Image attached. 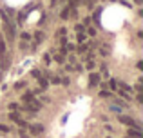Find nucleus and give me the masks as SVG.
Listing matches in <instances>:
<instances>
[{"instance_id":"25","label":"nucleus","mask_w":143,"mask_h":138,"mask_svg":"<svg viewBox=\"0 0 143 138\" xmlns=\"http://www.w3.org/2000/svg\"><path fill=\"white\" fill-rule=\"evenodd\" d=\"M43 62L49 64V62H51V55H45V56H43Z\"/></svg>"},{"instance_id":"4","label":"nucleus","mask_w":143,"mask_h":138,"mask_svg":"<svg viewBox=\"0 0 143 138\" xmlns=\"http://www.w3.org/2000/svg\"><path fill=\"white\" fill-rule=\"evenodd\" d=\"M29 131H31V135H35V136H38V135H42V133L45 131V127H43L42 124H33V125L29 127Z\"/></svg>"},{"instance_id":"6","label":"nucleus","mask_w":143,"mask_h":138,"mask_svg":"<svg viewBox=\"0 0 143 138\" xmlns=\"http://www.w3.org/2000/svg\"><path fill=\"white\" fill-rule=\"evenodd\" d=\"M127 135H129V138H143V135H141L140 129H129Z\"/></svg>"},{"instance_id":"12","label":"nucleus","mask_w":143,"mask_h":138,"mask_svg":"<svg viewBox=\"0 0 143 138\" xmlns=\"http://www.w3.org/2000/svg\"><path fill=\"white\" fill-rule=\"evenodd\" d=\"M43 38H45V34L42 33V31H36V34H35V40H36V42H42Z\"/></svg>"},{"instance_id":"11","label":"nucleus","mask_w":143,"mask_h":138,"mask_svg":"<svg viewBox=\"0 0 143 138\" xmlns=\"http://www.w3.org/2000/svg\"><path fill=\"white\" fill-rule=\"evenodd\" d=\"M69 13H71V7H65V9L62 11V15H60V16L65 20V18H69Z\"/></svg>"},{"instance_id":"18","label":"nucleus","mask_w":143,"mask_h":138,"mask_svg":"<svg viewBox=\"0 0 143 138\" xmlns=\"http://www.w3.org/2000/svg\"><path fill=\"white\" fill-rule=\"evenodd\" d=\"M0 133H9V127H7V125H2V124H0Z\"/></svg>"},{"instance_id":"13","label":"nucleus","mask_w":143,"mask_h":138,"mask_svg":"<svg viewBox=\"0 0 143 138\" xmlns=\"http://www.w3.org/2000/svg\"><path fill=\"white\" fill-rule=\"evenodd\" d=\"M74 31H76V33H83V31H85V26H82V24H76V26H74Z\"/></svg>"},{"instance_id":"9","label":"nucleus","mask_w":143,"mask_h":138,"mask_svg":"<svg viewBox=\"0 0 143 138\" xmlns=\"http://www.w3.org/2000/svg\"><path fill=\"white\" fill-rule=\"evenodd\" d=\"M5 55V42H4V36L0 34V56Z\"/></svg>"},{"instance_id":"8","label":"nucleus","mask_w":143,"mask_h":138,"mask_svg":"<svg viewBox=\"0 0 143 138\" xmlns=\"http://www.w3.org/2000/svg\"><path fill=\"white\" fill-rule=\"evenodd\" d=\"M33 96H35V93H33V91H27V93H24L22 100H24V104H27V102H31V100H33Z\"/></svg>"},{"instance_id":"19","label":"nucleus","mask_w":143,"mask_h":138,"mask_svg":"<svg viewBox=\"0 0 143 138\" xmlns=\"http://www.w3.org/2000/svg\"><path fill=\"white\" fill-rule=\"evenodd\" d=\"M22 40H31V34L29 33H22Z\"/></svg>"},{"instance_id":"10","label":"nucleus","mask_w":143,"mask_h":138,"mask_svg":"<svg viewBox=\"0 0 143 138\" xmlns=\"http://www.w3.org/2000/svg\"><path fill=\"white\" fill-rule=\"evenodd\" d=\"M109 51H110V47H109L107 44H103V45L100 47V53H102L103 56H107V55H109Z\"/></svg>"},{"instance_id":"3","label":"nucleus","mask_w":143,"mask_h":138,"mask_svg":"<svg viewBox=\"0 0 143 138\" xmlns=\"http://www.w3.org/2000/svg\"><path fill=\"white\" fill-rule=\"evenodd\" d=\"M40 107H42V102H38V100H31L26 104V111H29V113H36Z\"/></svg>"},{"instance_id":"21","label":"nucleus","mask_w":143,"mask_h":138,"mask_svg":"<svg viewBox=\"0 0 143 138\" xmlns=\"http://www.w3.org/2000/svg\"><path fill=\"white\" fill-rule=\"evenodd\" d=\"M87 49H89V45H80V49H78V51H80V53H85Z\"/></svg>"},{"instance_id":"1","label":"nucleus","mask_w":143,"mask_h":138,"mask_svg":"<svg viewBox=\"0 0 143 138\" xmlns=\"http://www.w3.org/2000/svg\"><path fill=\"white\" fill-rule=\"evenodd\" d=\"M120 122H121V124H125V125H129V127H132V129H140V124H138V122H134L130 116L121 114V116H120Z\"/></svg>"},{"instance_id":"23","label":"nucleus","mask_w":143,"mask_h":138,"mask_svg":"<svg viewBox=\"0 0 143 138\" xmlns=\"http://www.w3.org/2000/svg\"><path fill=\"white\" fill-rule=\"evenodd\" d=\"M67 33V29H65V27H62V29H60V31H58V36H64V34Z\"/></svg>"},{"instance_id":"22","label":"nucleus","mask_w":143,"mask_h":138,"mask_svg":"<svg viewBox=\"0 0 143 138\" xmlns=\"http://www.w3.org/2000/svg\"><path fill=\"white\" fill-rule=\"evenodd\" d=\"M54 60H56V62H64V55H56Z\"/></svg>"},{"instance_id":"26","label":"nucleus","mask_w":143,"mask_h":138,"mask_svg":"<svg viewBox=\"0 0 143 138\" xmlns=\"http://www.w3.org/2000/svg\"><path fill=\"white\" fill-rule=\"evenodd\" d=\"M22 87H24V82H18V84L15 85V89H22Z\"/></svg>"},{"instance_id":"2","label":"nucleus","mask_w":143,"mask_h":138,"mask_svg":"<svg viewBox=\"0 0 143 138\" xmlns=\"http://www.w3.org/2000/svg\"><path fill=\"white\" fill-rule=\"evenodd\" d=\"M102 82H100V73H91L89 74V87H98Z\"/></svg>"},{"instance_id":"24","label":"nucleus","mask_w":143,"mask_h":138,"mask_svg":"<svg viewBox=\"0 0 143 138\" xmlns=\"http://www.w3.org/2000/svg\"><path fill=\"white\" fill-rule=\"evenodd\" d=\"M33 76H36V78H40V69H33Z\"/></svg>"},{"instance_id":"17","label":"nucleus","mask_w":143,"mask_h":138,"mask_svg":"<svg viewBox=\"0 0 143 138\" xmlns=\"http://www.w3.org/2000/svg\"><path fill=\"white\" fill-rule=\"evenodd\" d=\"M100 13H102V9H96V11H94V20H96V22L100 20Z\"/></svg>"},{"instance_id":"7","label":"nucleus","mask_w":143,"mask_h":138,"mask_svg":"<svg viewBox=\"0 0 143 138\" xmlns=\"http://www.w3.org/2000/svg\"><path fill=\"white\" fill-rule=\"evenodd\" d=\"M38 85H40V89H47V87H49V82H47V78L40 76V78H38Z\"/></svg>"},{"instance_id":"28","label":"nucleus","mask_w":143,"mask_h":138,"mask_svg":"<svg viewBox=\"0 0 143 138\" xmlns=\"http://www.w3.org/2000/svg\"><path fill=\"white\" fill-rule=\"evenodd\" d=\"M110 2H114V0H110Z\"/></svg>"},{"instance_id":"15","label":"nucleus","mask_w":143,"mask_h":138,"mask_svg":"<svg viewBox=\"0 0 143 138\" xmlns=\"http://www.w3.org/2000/svg\"><path fill=\"white\" fill-rule=\"evenodd\" d=\"M85 40H87L85 33H78V42H85Z\"/></svg>"},{"instance_id":"5","label":"nucleus","mask_w":143,"mask_h":138,"mask_svg":"<svg viewBox=\"0 0 143 138\" xmlns=\"http://www.w3.org/2000/svg\"><path fill=\"white\" fill-rule=\"evenodd\" d=\"M9 118H11V120H13L16 125H20V127H26V125H27V124H26V122H24V120L18 116V113H11V114H9Z\"/></svg>"},{"instance_id":"16","label":"nucleus","mask_w":143,"mask_h":138,"mask_svg":"<svg viewBox=\"0 0 143 138\" xmlns=\"http://www.w3.org/2000/svg\"><path fill=\"white\" fill-rule=\"evenodd\" d=\"M110 111H116V113H120V111H121V107H120V105H114V104H110Z\"/></svg>"},{"instance_id":"27","label":"nucleus","mask_w":143,"mask_h":138,"mask_svg":"<svg viewBox=\"0 0 143 138\" xmlns=\"http://www.w3.org/2000/svg\"><path fill=\"white\" fill-rule=\"evenodd\" d=\"M100 96H103V98H107V96H109V93H107V91H102V93H100Z\"/></svg>"},{"instance_id":"14","label":"nucleus","mask_w":143,"mask_h":138,"mask_svg":"<svg viewBox=\"0 0 143 138\" xmlns=\"http://www.w3.org/2000/svg\"><path fill=\"white\" fill-rule=\"evenodd\" d=\"M107 85H109V87H112V89H116V87H118V80H110Z\"/></svg>"},{"instance_id":"20","label":"nucleus","mask_w":143,"mask_h":138,"mask_svg":"<svg viewBox=\"0 0 143 138\" xmlns=\"http://www.w3.org/2000/svg\"><path fill=\"white\" fill-rule=\"evenodd\" d=\"M20 138H31V136H29L26 131H22V129H20Z\"/></svg>"}]
</instances>
